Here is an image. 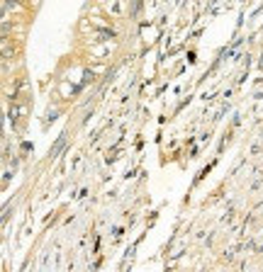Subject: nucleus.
Here are the masks:
<instances>
[{"label":"nucleus","mask_w":263,"mask_h":272,"mask_svg":"<svg viewBox=\"0 0 263 272\" xmlns=\"http://www.w3.org/2000/svg\"><path fill=\"white\" fill-rule=\"evenodd\" d=\"M234 258H236V251H234V248H224V251H222V262H234Z\"/></svg>","instance_id":"2"},{"label":"nucleus","mask_w":263,"mask_h":272,"mask_svg":"<svg viewBox=\"0 0 263 272\" xmlns=\"http://www.w3.org/2000/svg\"><path fill=\"white\" fill-rule=\"evenodd\" d=\"M188 158H197V146H193V148H190V156H188Z\"/></svg>","instance_id":"11"},{"label":"nucleus","mask_w":263,"mask_h":272,"mask_svg":"<svg viewBox=\"0 0 263 272\" xmlns=\"http://www.w3.org/2000/svg\"><path fill=\"white\" fill-rule=\"evenodd\" d=\"M142 8H144L142 3H132V5H129V12H132V15H137V12L142 10Z\"/></svg>","instance_id":"6"},{"label":"nucleus","mask_w":263,"mask_h":272,"mask_svg":"<svg viewBox=\"0 0 263 272\" xmlns=\"http://www.w3.org/2000/svg\"><path fill=\"white\" fill-rule=\"evenodd\" d=\"M241 124V114H234V119H231V129H234V127H239Z\"/></svg>","instance_id":"10"},{"label":"nucleus","mask_w":263,"mask_h":272,"mask_svg":"<svg viewBox=\"0 0 263 272\" xmlns=\"http://www.w3.org/2000/svg\"><path fill=\"white\" fill-rule=\"evenodd\" d=\"M59 112H61V109H46V124H51V122H56L59 119Z\"/></svg>","instance_id":"3"},{"label":"nucleus","mask_w":263,"mask_h":272,"mask_svg":"<svg viewBox=\"0 0 263 272\" xmlns=\"http://www.w3.org/2000/svg\"><path fill=\"white\" fill-rule=\"evenodd\" d=\"M261 151H263V146H261V143H253L251 148H249V156H258Z\"/></svg>","instance_id":"4"},{"label":"nucleus","mask_w":263,"mask_h":272,"mask_svg":"<svg viewBox=\"0 0 263 272\" xmlns=\"http://www.w3.org/2000/svg\"><path fill=\"white\" fill-rule=\"evenodd\" d=\"M195 61H197V54L190 49V51H188V64H195Z\"/></svg>","instance_id":"7"},{"label":"nucleus","mask_w":263,"mask_h":272,"mask_svg":"<svg viewBox=\"0 0 263 272\" xmlns=\"http://www.w3.org/2000/svg\"><path fill=\"white\" fill-rule=\"evenodd\" d=\"M66 141H68V131H61V134L56 136L54 146L49 148V161H56V158H59V156H61L66 148H68V146H66Z\"/></svg>","instance_id":"1"},{"label":"nucleus","mask_w":263,"mask_h":272,"mask_svg":"<svg viewBox=\"0 0 263 272\" xmlns=\"http://www.w3.org/2000/svg\"><path fill=\"white\" fill-rule=\"evenodd\" d=\"M27 151H34V146L30 141H22V153H27Z\"/></svg>","instance_id":"8"},{"label":"nucleus","mask_w":263,"mask_h":272,"mask_svg":"<svg viewBox=\"0 0 263 272\" xmlns=\"http://www.w3.org/2000/svg\"><path fill=\"white\" fill-rule=\"evenodd\" d=\"M261 185H263V175H261V177H256V180L251 183V192H256V190H258Z\"/></svg>","instance_id":"5"},{"label":"nucleus","mask_w":263,"mask_h":272,"mask_svg":"<svg viewBox=\"0 0 263 272\" xmlns=\"http://www.w3.org/2000/svg\"><path fill=\"white\" fill-rule=\"evenodd\" d=\"M212 272H227V270H224V267H217V270H212Z\"/></svg>","instance_id":"12"},{"label":"nucleus","mask_w":263,"mask_h":272,"mask_svg":"<svg viewBox=\"0 0 263 272\" xmlns=\"http://www.w3.org/2000/svg\"><path fill=\"white\" fill-rule=\"evenodd\" d=\"M122 233H124V229H122V226H115V229H112V236H115V238H120Z\"/></svg>","instance_id":"9"}]
</instances>
